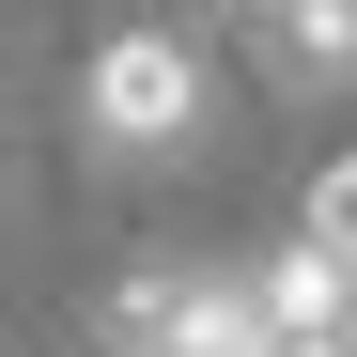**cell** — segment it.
Listing matches in <instances>:
<instances>
[{
	"mask_svg": "<svg viewBox=\"0 0 357 357\" xmlns=\"http://www.w3.org/2000/svg\"><path fill=\"white\" fill-rule=\"evenodd\" d=\"M249 47L280 93H357V0H249Z\"/></svg>",
	"mask_w": 357,
	"mask_h": 357,
	"instance_id": "7a4b0ae2",
	"label": "cell"
},
{
	"mask_svg": "<svg viewBox=\"0 0 357 357\" xmlns=\"http://www.w3.org/2000/svg\"><path fill=\"white\" fill-rule=\"evenodd\" d=\"M295 233H326V249L357 264V155H326V171H311V202H295Z\"/></svg>",
	"mask_w": 357,
	"mask_h": 357,
	"instance_id": "3957f363",
	"label": "cell"
},
{
	"mask_svg": "<svg viewBox=\"0 0 357 357\" xmlns=\"http://www.w3.org/2000/svg\"><path fill=\"white\" fill-rule=\"evenodd\" d=\"M78 140L125 155V171H140V155H187V140H202V47L155 31V16L109 31L93 63H78Z\"/></svg>",
	"mask_w": 357,
	"mask_h": 357,
	"instance_id": "6da1fadb",
	"label": "cell"
}]
</instances>
